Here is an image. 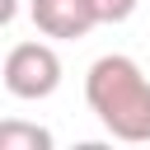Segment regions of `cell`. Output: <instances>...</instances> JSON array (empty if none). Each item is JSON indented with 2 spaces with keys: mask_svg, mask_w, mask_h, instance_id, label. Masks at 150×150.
Returning a JSON list of instances; mask_svg holds the SVG:
<instances>
[{
  "mask_svg": "<svg viewBox=\"0 0 150 150\" xmlns=\"http://www.w3.org/2000/svg\"><path fill=\"white\" fill-rule=\"evenodd\" d=\"M84 103L112 141H127V145L150 141V75L131 56L122 52L98 56L84 70Z\"/></svg>",
  "mask_w": 150,
  "mask_h": 150,
  "instance_id": "obj_1",
  "label": "cell"
},
{
  "mask_svg": "<svg viewBox=\"0 0 150 150\" xmlns=\"http://www.w3.org/2000/svg\"><path fill=\"white\" fill-rule=\"evenodd\" d=\"M61 56H56V47L52 42H42V38H33V42H14L9 52H5V66H0V84H5V94L9 98H19V103H42V98H52L56 89H61Z\"/></svg>",
  "mask_w": 150,
  "mask_h": 150,
  "instance_id": "obj_2",
  "label": "cell"
},
{
  "mask_svg": "<svg viewBox=\"0 0 150 150\" xmlns=\"http://www.w3.org/2000/svg\"><path fill=\"white\" fill-rule=\"evenodd\" d=\"M28 14L38 23V33L52 38V42H80V38H89L98 28L89 0H33Z\"/></svg>",
  "mask_w": 150,
  "mask_h": 150,
  "instance_id": "obj_3",
  "label": "cell"
},
{
  "mask_svg": "<svg viewBox=\"0 0 150 150\" xmlns=\"http://www.w3.org/2000/svg\"><path fill=\"white\" fill-rule=\"evenodd\" d=\"M56 136L28 117H0V150H52Z\"/></svg>",
  "mask_w": 150,
  "mask_h": 150,
  "instance_id": "obj_4",
  "label": "cell"
},
{
  "mask_svg": "<svg viewBox=\"0 0 150 150\" xmlns=\"http://www.w3.org/2000/svg\"><path fill=\"white\" fill-rule=\"evenodd\" d=\"M136 5H141V0H89V9H94L98 23H127V19L136 14Z\"/></svg>",
  "mask_w": 150,
  "mask_h": 150,
  "instance_id": "obj_5",
  "label": "cell"
},
{
  "mask_svg": "<svg viewBox=\"0 0 150 150\" xmlns=\"http://www.w3.org/2000/svg\"><path fill=\"white\" fill-rule=\"evenodd\" d=\"M14 14H19V0H0V28H9Z\"/></svg>",
  "mask_w": 150,
  "mask_h": 150,
  "instance_id": "obj_6",
  "label": "cell"
}]
</instances>
